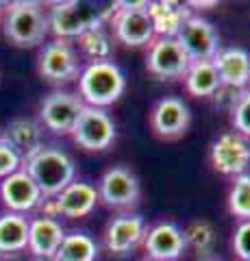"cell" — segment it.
Returning a JSON list of instances; mask_svg holds the SVG:
<instances>
[{
    "instance_id": "1",
    "label": "cell",
    "mask_w": 250,
    "mask_h": 261,
    "mask_svg": "<svg viewBox=\"0 0 250 261\" xmlns=\"http://www.w3.org/2000/svg\"><path fill=\"white\" fill-rule=\"evenodd\" d=\"M48 33L57 39L80 37L87 31L102 29V24L114 18L118 3H83V0H66V3L48 5Z\"/></svg>"
},
{
    "instance_id": "2",
    "label": "cell",
    "mask_w": 250,
    "mask_h": 261,
    "mask_svg": "<svg viewBox=\"0 0 250 261\" xmlns=\"http://www.w3.org/2000/svg\"><path fill=\"white\" fill-rule=\"evenodd\" d=\"M3 33L7 42L18 48H35L48 35V15L39 3L15 0L7 3L3 11Z\"/></svg>"
},
{
    "instance_id": "3",
    "label": "cell",
    "mask_w": 250,
    "mask_h": 261,
    "mask_svg": "<svg viewBox=\"0 0 250 261\" xmlns=\"http://www.w3.org/2000/svg\"><path fill=\"white\" fill-rule=\"evenodd\" d=\"M126 89V76L114 61L90 63L80 70L78 76V94L87 107L104 109L120 100Z\"/></svg>"
},
{
    "instance_id": "4",
    "label": "cell",
    "mask_w": 250,
    "mask_h": 261,
    "mask_svg": "<svg viewBox=\"0 0 250 261\" xmlns=\"http://www.w3.org/2000/svg\"><path fill=\"white\" fill-rule=\"evenodd\" d=\"M22 170L35 181L44 198H54L74 181L76 174L74 161L59 148H42L35 157L24 161Z\"/></svg>"
},
{
    "instance_id": "5",
    "label": "cell",
    "mask_w": 250,
    "mask_h": 261,
    "mask_svg": "<svg viewBox=\"0 0 250 261\" xmlns=\"http://www.w3.org/2000/svg\"><path fill=\"white\" fill-rule=\"evenodd\" d=\"M70 135L85 150H107L116 140V122L104 109L85 105Z\"/></svg>"
},
{
    "instance_id": "6",
    "label": "cell",
    "mask_w": 250,
    "mask_h": 261,
    "mask_svg": "<svg viewBox=\"0 0 250 261\" xmlns=\"http://www.w3.org/2000/svg\"><path fill=\"white\" fill-rule=\"evenodd\" d=\"M114 29L122 44L140 48L155 39V29L148 15V3H118L114 13Z\"/></svg>"
},
{
    "instance_id": "7",
    "label": "cell",
    "mask_w": 250,
    "mask_h": 261,
    "mask_svg": "<svg viewBox=\"0 0 250 261\" xmlns=\"http://www.w3.org/2000/svg\"><path fill=\"white\" fill-rule=\"evenodd\" d=\"M37 70L48 83L61 85L80 76L78 55L68 39H52L39 53Z\"/></svg>"
},
{
    "instance_id": "8",
    "label": "cell",
    "mask_w": 250,
    "mask_h": 261,
    "mask_svg": "<svg viewBox=\"0 0 250 261\" xmlns=\"http://www.w3.org/2000/svg\"><path fill=\"white\" fill-rule=\"evenodd\" d=\"M174 39L187 53L189 61H213L220 50V35L215 27L200 15H189Z\"/></svg>"
},
{
    "instance_id": "9",
    "label": "cell",
    "mask_w": 250,
    "mask_h": 261,
    "mask_svg": "<svg viewBox=\"0 0 250 261\" xmlns=\"http://www.w3.org/2000/svg\"><path fill=\"white\" fill-rule=\"evenodd\" d=\"M83 107L85 102L80 100V96L57 89L44 98L42 107H39V120L54 135H70Z\"/></svg>"
},
{
    "instance_id": "10",
    "label": "cell",
    "mask_w": 250,
    "mask_h": 261,
    "mask_svg": "<svg viewBox=\"0 0 250 261\" xmlns=\"http://www.w3.org/2000/svg\"><path fill=\"white\" fill-rule=\"evenodd\" d=\"M189 57L174 37H155L150 42L146 70L159 79H185L189 70Z\"/></svg>"
},
{
    "instance_id": "11",
    "label": "cell",
    "mask_w": 250,
    "mask_h": 261,
    "mask_svg": "<svg viewBox=\"0 0 250 261\" xmlns=\"http://www.w3.org/2000/svg\"><path fill=\"white\" fill-rule=\"evenodd\" d=\"M98 198L107 207L128 209L140 202V181L124 166H116L107 170L98 185Z\"/></svg>"
},
{
    "instance_id": "12",
    "label": "cell",
    "mask_w": 250,
    "mask_h": 261,
    "mask_svg": "<svg viewBox=\"0 0 250 261\" xmlns=\"http://www.w3.org/2000/svg\"><path fill=\"white\" fill-rule=\"evenodd\" d=\"M211 163L222 174H246L250 166V144L239 133H224L211 146Z\"/></svg>"
},
{
    "instance_id": "13",
    "label": "cell",
    "mask_w": 250,
    "mask_h": 261,
    "mask_svg": "<svg viewBox=\"0 0 250 261\" xmlns=\"http://www.w3.org/2000/svg\"><path fill=\"white\" fill-rule=\"evenodd\" d=\"M191 113L181 98H161L150 113V128L161 140H176L189 128Z\"/></svg>"
},
{
    "instance_id": "14",
    "label": "cell",
    "mask_w": 250,
    "mask_h": 261,
    "mask_svg": "<svg viewBox=\"0 0 250 261\" xmlns=\"http://www.w3.org/2000/svg\"><path fill=\"white\" fill-rule=\"evenodd\" d=\"M0 200L11 214H29L42 205L44 196L39 187L24 170H18L11 176L0 181Z\"/></svg>"
},
{
    "instance_id": "15",
    "label": "cell",
    "mask_w": 250,
    "mask_h": 261,
    "mask_svg": "<svg viewBox=\"0 0 250 261\" xmlns=\"http://www.w3.org/2000/svg\"><path fill=\"white\" fill-rule=\"evenodd\" d=\"M144 248L152 261H176L185 250L183 231L172 222H159L144 235Z\"/></svg>"
},
{
    "instance_id": "16",
    "label": "cell",
    "mask_w": 250,
    "mask_h": 261,
    "mask_svg": "<svg viewBox=\"0 0 250 261\" xmlns=\"http://www.w3.org/2000/svg\"><path fill=\"white\" fill-rule=\"evenodd\" d=\"M96 202H98V190L94 185L72 181L66 190L59 192L52 198V211H54V218L57 216L85 218L94 211Z\"/></svg>"
},
{
    "instance_id": "17",
    "label": "cell",
    "mask_w": 250,
    "mask_h": 261,
    "mask_svg": "<svg viewBox=\"0 0 250 261\" xmlns=\"http://www.w3.org/2000/svg\"><path fill=\"white\" fill-rule=\"evenodd\" d=\"M213 68L220 79V85L246 89L250 83V55L244 48H220L213 57Z\"/></svg>"
},
{
    "instance_id": "18",
    "label": "cell",
    "mask_w": 250,
    "mask_h": 261,
    "mask_svg": "<svg viewBox=\"0 0 250 261\" xmlns=\"http://www.w3.org/2000/svg\"><path fill=\"white\" fill-rule=\"evenodd\" d=\"M66 231H63L61 222L54 218L39 216L35 220H29V250L33 257L42 259H54L57 250L61 246Z\"/></svg>"
},
{
    "instance_id": "19",
    "label": "cell",
    "mask_w": 250,
    "mask_h": 261,
    "mask_svg": "<svg viewBox=\"0 0 250 261\" xmlns=\"http://www.w3.org/2000/svg\"><path fill=\"white\" fill-rule=\"evenodd\" d=\"M5 142L20 154L22 161H29L44 148V128L31 118L11 120L5 126Z\"/></svg>"
},
{
    "instance_id": "20",
    "label": "cell",
    "mask_w": 250,
    "mask_h": 261,
    "mask_svg": "<svg viewBox=\"0 0 250 261\" xmlns=\"http://www.w3.org/2000/svg\"><path fill=\"white\" fill-rule=\"evenodd\" d=\"M144 235H146V224H144L142 216H118L107 228V248L116 255H124L144 240Z\"/></svg>"
},
{
    "instance_id": "21",
    "label": "cell",
    "mask_w": 250,
    "mask_h": 261,
    "mask_svg": "<svg viewBox=\"0 0 250 261\" xmlns=\"http://www.w3.org/2000/svg\"><path fill=\"white\" fill-rule=\"evenodd\" d=\"M148 15L157 37H176V33L191 15V11L187 9V5L159 0V3H148Z\"/></svg>"
},
{
    "instance_id": "22",
    "label": "cell",
    "mask_w": 250,
    "mask_h": 261,
    "mask_svg": "<svg viewBox=\"0 0 250 261\" xmlns=\"http://www.w3.org/2000/svg\"><path fill=\"white\" fill-rule=\"evenodd\" d=\"M29 246V220L22 214L0 216V255H20Z\"/></svg>"
},
{
    "instance_id": "23",
    "label": "cell",
    "mask_w": 250,
    "mask_h": 261,
    "mask_svg": "<svg viewBox=\"0 0 250 261\" xmlns=\"http://www.w3.org/2000/svg\"><path fill=\"white\" fill-rule=\"evenodd\" d=\"M185 87L196 98H209L220 87V79L213 68V61H191L185 74Z\"/></svg>"
},
{
    "instance_id": "24",
    "label": "cell",
    "mask_w": 250,
    "mask_h": 261,
    "mask_svg": "<svg viewBox=\"0 0 250 261\" xmlns=\"http://www.w3.org/2000/svg\"><path fill=\"white\" fill-rule=\"evenodd\" d=\"M96 257H98V246L90 235L70 233L63 238L54 261H96Z\"/></svg>"
},
{
    "instance_id": "25",
    "label": "cell",
    "mask_w": 250,
    "mask_h": 261,
    "mask_svg": "<svg viewBox=\"0 0 250 261\" xmlns=\"http://www.w3.org/2000/svg\"><path fill=\"white\" fill-rule=\"evenodd\" d=\"M183 240H185V248L191 246L198 255H211L213 244H215V231L213 226L205 222V220H193V222L183 231Z\"/></svg>"
},
{
    "instance_id": "26",
    "label": "cell",
    "mask_w": 250,
    "mask_h": 261,
    "mask_svg": "<svg viewBox=\"0 0 250 261\" xmlns=\"http://www.w3.org/2000/svg\"><path fill=\"white\" fill-rule=\"evenodd\" d=\"M78 46L87 59H92V63L98 61H109L111 53H114V46H111L109 35L102 29L96 31H87L85 35L78 37Z\"/></svg>"
},
{
    "instance_id": "27",
    "label": "cell",
    "mask_w": 250,
    "mask_h": 261,
    "mask_svg": "<svg viewBox=\"0 0 250 261\" xmlns=\"http://www.w3.org/2000/svg\"><path fill=\"white\" fill-rule=\"evenodd\" d=\"M229 211L239 220H250V174L235 176L229 192Z\"/></svg>"
},
{
    "instance_id": "28",
    "label": "cell",
    "mask_w": 250,
    "mask_h": 261,
    "mask_svg": "<svg viewBox=\"0 0 250 261\" xmlns=\"http://www.w3.org/2000/svg\"><path fill=\"white\" fill-rule=\"evenodd\" d=\"M231 124L241 137H250V89L241 92V98L231 111Z\"/></svg>"
},
{
    "instance_id": "29",
    "label": "cell",
    "mask_w": 250,
    "mask_h": 261,
    "mask_svg": "<svg viewBox=\"0 0 250 261\" xmlns=\"http://www.w3.org/2000/svg\"><path fill=\"white\" fill-rule=\"evenodd\" d=\"M22 166H24V161H22L20 154L7 142L0 144V181L7 176H11L13 172H18V170H22Z\"/></svg>"
},
{
    "instance_id": "30",
    "label": "cell",
    "mask_w": 250,
    "mask_h": 261,
    "mask_svg": "<svg viewBox=\"0 0 250 261\" xmlns=\"http://www.w3.org/2000/svg\"><path fill=\"white\" fill-rule=\"evenodd\" d=\"M241 92H244V89H235V87H229V85H220V87L215 89V94L211 96L215 109L229 111V113H231L233 107L237 105V100L241 98Z\"/></svg>"
},
{
    "instance_id": "31",
    "label": "cell",
    "mask_w": 250,
    "mask_h": 261,
    "mask_svg": "<svg viewBox=\"0 0 250 261\" xmlns=\"http://www.w3.org/2000/svg\"><path fill=\"white\" fill-rule=\"evenodd\" d=\"M233 248L241 261H250V220L241 222L233 235Z\"/></svg>"
},
{
    "instance_id": "32",
    "label": "cell",
    "mask_w": 250,
    "mask_h": 261,
    "mask_svg": "<svg viewBox=\"0 0 250 261\" xmlns=\"http://www.w3.org/2000/svg\"><path fill=\"white\" fill-rule=\"evenodd\" d=\"M0 261H24L22 255H0Z\"/></svg>"
},
{
    "instance_id": "33",
    "label": "cell",
    "mask_w": 250,
    "mask_h": 261,
    "mask_svg": "<svg viewBox=\"0 0 250 261\" xmlns=\"http://www.w3.org/2000/svg\"><path fill=\"white\" fill-rule=\"evenodd\" d=\"M5 142V126H0V144Z\"/></svg>"
},
{
    "instance_id": "34",
    "label": "cell",
    "mask_w": 250,
    "mask_h": 261,
    "mask_svg": "<svg viewBox=\"0 0 250 261\" xmlns=\"http://www.w3.org/2000/svg\"><path fill=\"white\" fill-rule=\"evenodd\" d=\"M3 11H5V3H0V20H3Z\"/></svg>"
},
{
    "instance_id": "35",
    "label": "cell",
    "mask_w": 250,
    "mask_h": 261,
    "mask_svg": "<svg viewBox=\"0 0 250 261\" xmlns=\"http://www.w3.org/2000/svg\"><path fill=\"white\" fill-rule=\"evenodd\" d=\"M33 261H54V259H42V257H35Z\"/></svg>"
},
{
    "instance_id": "36",
    "label": "cell",
    "mask_w": 250,
    "mask_h": 261,
    "mask_svg": "<svg viewBox=\"0 0 250 261\" xmlns=\"http://www.w3.org/2000/svg\"><path fill=\"white\" fill-rule=\"evenodd\" d=\"M148 261H152V259H148Z\"/></svg>"
}]
</instances>
